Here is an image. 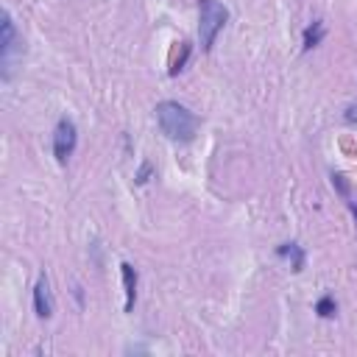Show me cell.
Wrapping results in <instances>:
<instances>
[{"instance_id": "6", "label": "cell", "mask_w": 357, "mask_h": 357, "mask_svg": "<svg viewBox=\"0 0 357 357\" xmlns=\"http://www.w3.org/2000/svg\"><path fill=\"white\" fill-rule=\"evenodd\" d=\"M279 257H287V259H293V271H301V265H304V251H301L296 243L279 245Z\"/></svg>"}, {"instance_id": "9", "label": "cell", "mask_w": 357, "mask_h": 357, "mask_svg": "<svg viewBox=\"0 0 357 357\" xmlns=\"http://www.w3.org/2000/svg\"><path fill=\"white\" fill-rule=\"evenodd\" d=\"M181 45H184V47H181V56H176V59H173V67H170V75H176V73H178V70L184 67V61H187V53H190V45H187V42H181Z\"/></svg>"}, {"instance_id": "4", "label": "cell", "mask_w": 357, "mask_h": 357, "mask_svg": "<svg viewBox=\"0 0 357 357\" xmlns=\"http://www.w3.org/2000/svg\"><path fill=\"white\" fill-rule=\"evenodd\" d=\"M33 310H36L39 318H50L53 315V298H50L47 276H39L36 279V287H33Z\"/></svg>"}, {"instance_id": "10", "label": "cell", "mask_w": 357, "mask_h": 357, "mask_svg": "<svg viewBox=\"0 0 357 357\" xmlns=\"http://www.w3.org/2000/svg\"><path fill=\"white\" fill-rule=\"evenodd\" d=\"M346 120H349V123H354V126H357V103H354V106H349V109H346Z\"/></svg>"}, {"instance_id": "5", "label": "cell", "mask_w": 357, "mask_h": 357, "mask_svg": "<svg viewBox=\"0 0 357 357\" xmlns=\"http://www.w3.org/2000/svg\"><path fill=\"white\" fill-rule=\"evenodd\" d=\"M120 273H123V287H126V312H131L134 298H137V271L128 262H123Z\"/></svg>"}, {"instance_id": "8", "label": "cell", "mask_w": 357, "mask_h": 357, "mask_svg": "<svg viewBox=\"0 0 357 357\" xmlns=\"http://www.w3.org/2000/svg\"><path fill=\"white\" fill-rule=\"evenodd\" d=\"M315 310H318V315H321V318H332V315H335V310H337V304H335V298H332V296H324V298L315 304Z\"/></svg>"}, {"instance_id": "7", "label": "cell", "mask_w": 357, "mask_h": 357, "mask_svg": "<svg viewBox=\"0 0 357 357\" xmlns=\"http://www.w3.org/2000/svg\"><path fill=\"white\" fill-rule=\"evenodd\" d=\"M321 39H324V22H321V20H315V22H312V25L304 31V50L315 47Z\"/></svg>"}, {"instance_id": "2", "label": "cell", "mask_w": 357, "mask_h": 357, "mask_svg": "<svg viewBox=\"0 0 357 357\" xmlns=\"http://www.w3.org/2000/svg\"><path fill=\"white\" fill-rule=\"evenodd\" d=\"M229 20V8L218 0H198V39L204 50H212L218 33Z\"/></svg>"}, {"instance_id": "1", "label": "cell", "mask_w": 357, "mask_h": 357, "mask_svg": "<svg viewBox=\"0 0 357 357\" xmlns=\"http://www.w3.org/2000/svg\"><path fill=\"white\" fill-rule=\"evenodd\" d=\"M153 112H156V123H159L162 134L173 142H190L201 126V120L187 106H181L176 100H162V103H156Z\"/></svg>"}, {"instance_id": "3", "label": "cell", "mask_w": 357, "mask_h": 357, "mask_svg": "<svg viewBox=\"0 0 357 357\" xmlns=\"http://www.w3.org/2000/svg\"><path fill=\"white\" fill-rule=\"evenodd\" d=\"M75 139H78V131H75V123L61 117L56 123V131H53V153L59 162H67L75 151Z\"/></svg>"}]
</instances>
